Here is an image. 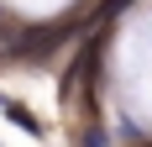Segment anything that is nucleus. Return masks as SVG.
Here are the masks:
<instances>
[{
    "label": "nucleus",
    "mask_w": 152,
    "mask_h": 147,
    "mask_svg": "<svg viewBox=\"0 0 152 147\" xmlns=\"http://www.w3.org/2000/svg\"><path fill=\"white\" fill-rule=\"evenodd\" d=\"M63 37H68V26H37V32H26V37H16L5 53H11V58H42V53H53Z\"/></svg>",
    "instance_id": "f257e3e1"
}]
</instances>
